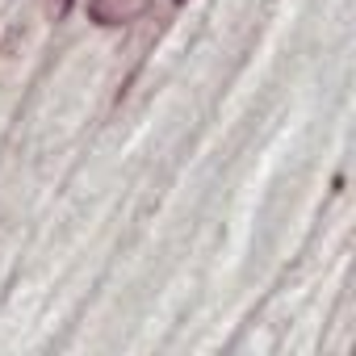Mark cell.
Masks as SVG:
<instances>
[{"label": "cell", "mask_w": 356, "mask_h": 356, "mask_svg": "<svg viewBox=\"0 0 356 356\" xmlns=\"http://www.w3.org/2000/svg\"><path fill=\"white\" fill-rule=\"evenodd\" d=\"M72 5H76V0H55V17H67V13H72Z\"/></svg>", "instance_id": "cell-2"}, {"label": "cell", "mask_w": 356, "mask_h": 356, "mask_svg": "<svg viewBox=\"0 0 356 356\" xmlns=\"http://www.w3.org/2000/svg\"><path fill=\"white\" fill-rule=\"evenodd\" d=\"M143 9H147V0H88V17L97 26H105V30L134 22Z\"/></svg>", "instance_id": "cell-1"}]
</instances>
